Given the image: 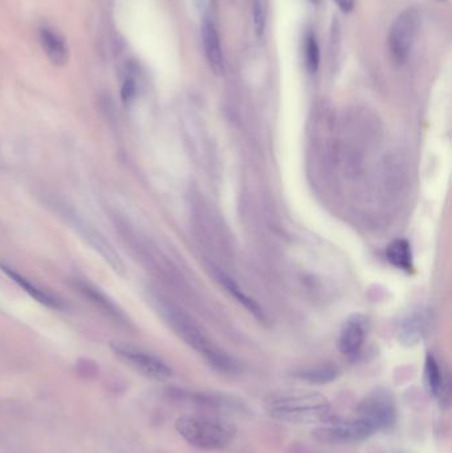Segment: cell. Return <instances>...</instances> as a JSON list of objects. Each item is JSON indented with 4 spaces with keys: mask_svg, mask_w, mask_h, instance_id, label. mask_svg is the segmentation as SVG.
I'll use <instances>...</instances> for the list:
<instances>
[{
    "mask_svg": "<svg viewBox=\"0 0 452 453\" xmlns=\"http://www.w3.org/2000/svg\"><path fill=\"white\" fill-rule=\"evenodd\" d=\"M264 408L274 420L288 424L325 423L332 414V404L323 394L305 390H280L266 398Z\"/></svg>",
    "mask_w": 452,
    "mask_h": 453,
    "instance_id": "cell-1",
    "label": "cell"
},
{
    "mask_svg": "<svg viewBox=\"0 0 452 453\" xmlns=\"http://www.w3.org/2000/svg\"><path fill=\"white\" fill-rule=\"evenodd\" d=\"M182 439L202 451H220L235 440L236 427L222 416L212 414L183 415L176 420Z\"/></svg>",
    "mask_w": 452,
    "mask_h": 453,
    "instance_id": "cell-2",
    "label": "cell"
},
{
    "mask_svg": "<svg viewBox=\"0 0 452 453\" xmlns=\"http://www.w3.org/2000/svg\"><path fill=\"white\" fill-rule=\"evenodd\" d=\"M170 325L177 332V334L186 342L187 345L193 347L197 353L203 356L208 365L220 374H235L237 365L235 361L217 347L208 337L200 332L187 317L181 315L179 312L171 310L168 317Z\"/></svg>",
    "mask_w": 452,
    "mask_h": 453,
    "instance_id": "cell-3",
    "label": "cell"
},
{
    "mask_svg": "<svg viewBox=\"0 0 452 453\" xmlns=\"http://www.w3.org/2000/svg\"><path fill=\"white\" fill-rule=\"evenodd\" d=\"M355 416L373 428L374 432L387 431L397 423L398 408L393 393L387 388H377L357 405Z\"/></svg>",
    "mask_w": 452,
    "mask_h": 453,
    "instance_id": "cell-4",
    "label": "cell"
},
{
    "mask_svg": "<svg viewBox=\"0 0 452 453\" xmlns=\"http://www.w3.org/2000/svg\"><path fill=\"white\" fill-rule=\"evenodd\" d=\"M418 30L419 13L414 9L403 11L394 20L387 36V48L397 64H404L410 58Z\"/></svg>",
    "mask_w": 452,
    "mask_h": 453,
    "instance_id": "cell-5",
    "label": "cell"
},
{
    "mask_svg": "<svg viewBox=\"0 0 452 453\" xmlns=\"http://www.w3.org/2000/svg\"><path fill=\"white\" fill-rule=\"evenodd\" d=\"M374 434L373 428L357 416L346 420L332 416L316 428L313 437L320 443L349 444L364 442Z\"/></svg>",
    "mask_w": 452,
    "mask_h": 453,
    "instance_id": "cell-6",
    "label": "cell"
},
{
    "mask_svg": "<svg viewBox=\"0 0 452 453\" xmlns=\"http://www.w3.org/2000/svg\"><path fill=\"white\" fill-rule=\"evenodd\" d=\"M113 351L118 358H121L125 364L136 369L138 373L156 379V381H166L173 376L171 367L159 359L156 355L149 354L145 351L137 350L130 346L114 344L112 345Z\"/></svg>",
    "mask_w": 452,
    "mask_h": 453,
    "instance_id": "cell-7",
    "label": "cell"
},
{
    "mask_svg": "<svg viewBox=\"0 0 452 453\" xmlns=\"http://www.w3.org/2000/svg\"><path fill=\"white\" fill-rule=\"evenodd\" d=\"M202 44L207 64L215 75H222L225 70L223 48L217 26L210 18L205 19L202 24Z\"/></svg>",
    "mask_w": 452,
    "mask_h": 453,
    "instance_id": "cell-8",
    "label": "cell"
},
{
    "mask_svg": "<svg viewBox=\"0 0 452 453\" xmlns=\"http://www.w3.org/2000/svg\"><path fill=\"white\" fill-rule=\"evenodd\" d=\"M81 232L82 236L88 241L90 246H93L95 251H97L102 258L108 263L109 266L113 268V271L125 276V266L124 261L121 260V257L116 252V249L112 246L108 240L99 234V231H96L95 228L89 226H81Z\"/></svg>",
    "mask_w": 452,
    "mask_h": 453,
    "instance_id": "cell-9",
    "label": "cell"
},
{
    "mask_svg": "<svg viewBox=\"0 0 452 453\" xmlns=\"http://www.w3.org/2000/svg\"><path fill=\"white\" fill-rule=\"evenodd\" d=\"M40 44L50 62L56 67H64L69 59V50L63 36L50 28H41L39 32Z\"/></svg>",
    "mask_w": 452,
    "mask_h": 453,
    "instance_id": "cell-10",
    "label": "cell"
},
{
    "mask_svg": "<svg viewBox=\"0 0 452 453\" xmlns=\"http://www.w3.org/2000/svg\"><path fill=\"white\" fill-rule=\"evenodd\" d=\"M364 341V324L358 318L349 320L341 330L338 338V349L345 356H355L362 349Z\"/></svg>",
    "mask_w": 452,
    "mask_h": 453,
    "instance_id": "cell-11",
    "label": "cell"
},
{
    "mask_svg": "<svg viewBox=\"0 0 452 453\" xmlns=\"http://www.w3.org/2000/svg\"><path fill=\"white\" fill-rule=\"evenodd\" d=\"M340 375V370L333 364H321V365L311 366L296 370L292 376L296 379L308 384L323 386V384L332 383Z\"/></svg>",
    "mask_w": 452,
    "mask_h": 453,
    "instance_id": "cell-12",
    "label": "cell"
},
{
    "mask_svg": "<svg viewBox=\"0 0 452 453\" xmlns=\"http://www.w3.org/2000/svg\"><path fill=\"white\" fill-rule=\"evenodd\" d=\"M173 398L178 400H188L193 404H195L198 407L206 408V410H220L225 407H231L234 405V402L228 400L226 396L220 394H214V393H188V391H181V390H174Z\"/></svg>",
    "mask_w": 452,
    "mask_h": 453,
    "instance_id": "cell-13",
    "label": "cell"
},
{
    "mask_svg": "<svg viewBox=\"0 0 452 453\" xmlns=\"http://www.w3.org/2000/svg\"><path fill=\"white\" fill-rule=\"evenodd\" d=\"M212 271H214V273H215L217 281L223 285V288L226 289L230 295H232V297L235 298L239 304H242V305L244 306L249 313H252V315H255L256 318H259V320H262V321L266 318L263 310H262V307L257 305L252 298H249V297L247 296L246 293L237 286V284H236L235 281H234L231 277H228L227 275H225L223 272H220L215 266H212Z\"/></svg>",
    "mask_w": 452,
    "mask_h": 453,
    "instance_id": "cell-14",
    "label": "cell"
},
{
    "mask_svg": "<svg viewBox=\"0 0 452 453\" xmlns=\"http://www.w3.org/2000/svg\"><path fill=\"white\" fill-rule=\"evenodd\" d=\"M0 269H1L7 276L10 277L14 283H16L24 292H27L32 298H35L41 305L48 306L50 309H61V307H63L61 302H60L58 298H55V297H52L50 295H48V293H45L44 290H41L39 288L32 285L26 277H23L21 275H19V273H16L15 271H12L9 266H0Z\"/></svg>",
    "mask_w": 452,
    "mask_h": 453,
    "instance_id": "cell-15",
    "label": "cell"
},
{
    "mask_svg": "<svg viewBox=\"0 0 452 453\" xmlns=\"http://www.w3.org/2000/svg\"><path fill=\"white\" fill-rule=\"evenodd\" d=\"M424 386L429 395L434 399H441L444 393V378L439 364L434 358L433 354L426 355L424 361V371H423Z\"/></svg>",
    "mask_w": 452,
    "mask_h": 453,
    "instance_id": "cell-16",
    "label": "cell"
},
{
    "mask_svg": "<svg viewBox=\"0 0 452 453\" xmlns=\"http://www.w3.org/2000/svg\"><path fill=\"white\" fill-rule=\"evenodd\" d=\"M386 257L398 269H402L406 272L413 271V253H411V246L407 240L404 239L394 240L386 249Z\"/></svg>",
    "mask_w": 452,
    "mask_h": 453,
    "instance_id": "cell-17",
    "label": "cell"
},
{
    "mask_svg": "<svg viewBox=\"0 0 452 453\" xmlns=\"http://www.w3.org/2000/svg\"><path fill=\"white\" fill-rule=\"evenodd\" d=\"M423 332H424V322H423L422 317L413 315L403 322L399 339L402 341L403 345L413 346L422 339Z\"/></svg>",
    "mask_w": 452,
    "mask_h": 453,
    "instance_id": "cell-18",
    "label": "cell"
},
{
    "mask_svg": "<svg viewBox=\"0 0 452 453\" xmlns=\"http://www.w3.org/2000/svg\"><path fill=\"white\" fill-rule=\"evenodd\" d=\"M305 67L311 73H316L320 67V47L315 33H308L304 40Z\"/></svg>",
    "mask_w": 452,
    "mask_h": 453,
    "instance_id": "cell-19",
    "label": "cell"
},
{
    "mask_svg": "<svg viewBox=\"0 0 452 453\" xmlns=\"http://www.w3.org/2000/svg\"><path fill=\"white\" fill-rule=\"evenodd\" d=\"M252 19H254V28L257 38H262L264 35L267 23V10L264 0H254L252 1Z\"/></svg>",
    "mask_w": 452,
    "mask_h": 453,
    "instance_id": "cell-20",
    "label": "cell"
},
{
    "mask_svg": "<svg viewBox=\"0 0 452 453\" xmlns=\"http://www.w3.org/2000/svg\"><path fill=\"white\" fill-rule=\"evenodd\" d=\"M136 93H137V85H136V81L131 77H128L125 80L122 89H121V99L124 102H131L133 99L136 97Z\"/></svg>",
    "mask_w": 452,
    "mask_h": 453,
    "instance_id": "cell-21",
    "label": "cell"
},
{
    "mask_svg": "<svg viewBox=\"0 0 452 453\" xmlns=\"http://www.w3.org/2000/svg\"><path fill=\"white\" fill-rule=\"evenodd\" d=\"M335 3L340 10L345 12V13H348V12L353 10L355 0H335Z\"/></svg>",
    "mask_w": 452,
    "mask_h": 453,
    "instance_id": "cell-22",
    "label": "cell"
},
{
    "mask_svg": "<svg viewBox=\"0 0 452 453\" xmlns=\"http://www.w3.org/2000/svg\"><path fill=\"white\" fill-rule=\"evenodd\" d=\"M311 1H317V0H311Z\"/></svg>",
    "mask_w": 452,
    "mask_h": 453,
    "instance_id": "cell-23",
    "label": "cell"
}]
</instances>
